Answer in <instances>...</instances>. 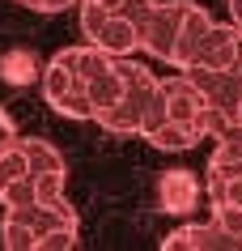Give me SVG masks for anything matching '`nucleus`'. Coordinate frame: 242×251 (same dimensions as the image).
Returning a JSON list of instances; mask_svg holds the SVG:
<instances>
[{
	"mask_svg": "<svg viewBox=\"0 0 242 251\" xmlns=\"http://www.w3.org/2000/svg\"><path fill=\"white\" fill-rule=\"evenodd\" d=\"M128 55H115L98 43H81L55 51L43 68V98L55 115L94 124L123 90Z\"/></svg>",
	"mask_w": 242,
	"mask_h": 251,
	"instance_id": "f257e3e1",
	"label": "nucleus"
},
{
	"mask_svg": "<svg viewBox=\"0 0 242 251\" xmlns=\"http://www.w3.org/2000/svg\"><path fill=\"white\" fill-rule=\"evenodd\" d=\"M140 136L153 149H166V153H187L204 136H213L208 94L200 90V81L191 77L187 68H178V73L157 81V98H153V111H149Z\"/></svg>",
	"mask_w": 242,
	"mask_h": 251,
	"instance_id": "f03ea898",
	"label": "nucleus"
},
{
	"mask_svg": "<svg viewBox=\"0 0 242 251\" xmlns=\"http://www.w3.org/2000/svg\"><path fill=\"white\" fill-rule=\"evenodd\" d=\"M68 196V162L64 153L43 141V136H22L17 132L0 149V204H39V200H60Z\"/></svg>",
	"mask_w": 242,
	"mask_h": 251,
	"instance_id": "7ed1b4c3",
	"label": "nucleus"
},
{
	"mask_svg": "<svg viewBox=\"0 0 242 251\" xmlns=\"http://www.w3.org/2000/svg\"><path fill=\"white\" fill-rule=\"evenodd\" d=\"M77 238L81 217L68 204V196L17 204V209H4V217H0V247L9 251H68L77 247Z\"/></svg>",
	"mask_w": 242,
	"mask_h": 251,
	"instance_id": "20e7f679",
	"label": "nucleus"
},
{
	"mask_svg": "<svg viewBox=\"0 0 242 251\" xmlns=\"http://www.w3.org/2000/svg\"><path fill=\"white\" fill-rule=\"evenodd\" d=\"M208 30H213V13L204 4H196V0H157L145 51L153 60H161L166 68H191Z\"/></svg>",
	"mask_w": 242,
	"mask_h": 251,
	"instance_id": "39448f33",
	"label": "nucleus"
},
{
	"mask_svg": "<svg viewBox=\"0 0 242 251\" xmlns=\"http://www.w3.org/2000/svg\"><path fill=\"white\" fill-rule=\"evenodd\" d=\"M77 9L85 43H98L115 55H136L145 51L157 0H81Z\"/></svg>",
	"mask_w": 242,
	"mask_h": 251,
	"instance_id": "423d86ee",
	"label": "nucleus"
},
{
	"mask_svg": "<svg viewBox=\"0 0 242 251\" xmlns=\"http://www.w3.org/2000/svg\"><path fill=\"white\" fill-rule=\"evenodd\" d=\"M157 81L161 77L153 73V68H145L136 55H128V73H123L119 98H115L94 124L102 128V132H110V136H140L149 111H153V98H157Z\"/></svg>",
	"mask_w": 242,
	"mask_h": 251,
	"instance_id": "0eeeda50",
	"label": "nucleus"
},
{
	"mask_svg": "<svg viewBox=\"0 0 242 251\" xmlns=\"http://www.w3.org/2000/svg\"><path fill=\"white\" fill-rule=\"evenodd\" d=\"M208 94L213 111V136L242 132V64L238 68H187Z\"/></svg>",
	"mask_w": 242,
	"mask_h": 251,
	"instance_id": "6e6552de",
	"label": "nucleus"
},
{
	"mask_svg": "<svg viewBox=\"0 0 242 251\" xmlns=\"http://www.w3.org/2000/svg\"><path fill=\"white\" fill-rule=\"evenodd\" d=\"M238 64H242V26L213 22V30L204 34L191 68H238Z\"/></svg>",
	"mask_w": 242,
	"mask_h": 251,
	"instance_id": "1a4fd4ad",
	"label": "nucleus"
},
{
	"mask_svg": "<svg viewBox=\"0 0 242 251\" xmlns=\"http://www.w3.org/2000/svg\"><path fill=\"white\" fill-rule=\"evenodd\" d=\"M200 196H208V192H204L200 175L187 171V166H175V171H166L157 179V209L161 213L183 217V213H191L196 204H200Z\"/></svg>",
	"mask_w": 242,
	"mask_h": 251,
	"instance_id": "9d476101",
	"label": "nucleus"
},
{
	"mask_svg": "<svg viewBox=\"0 0 242 251\" xmlns=\"http://www.w3.org/2000/svg\"><path fill=\"white\" fill-rule=\"evenodd\" d=\"M17 4H26V9H34V13H64V9L81 4V0H17Z\"/></svg>",
	"mask_w": 242,
	"mask_h": 251,
	"instance_id": "9b49d317",
	"label": "nucleus"
},
{
	"mask_svg": "<svg viewBox=\"0 0 242 251\" xmlns=\"http://www.w3.org/2000/svg\"><path fill=\"white\" fill-rule=\"evenodd\" d=\"M17 136V124H13V115H9V111H4V106H0V149L9 145V141H13Z\"/></svg>",
	"mask_w": 242,
	"mask_h": 251,
	"instance_id": "f8f14e48",
	"label": "nucleus"
},
{
	"mask_svg": "<svg viewBox=\"0 0 242 251\" xmlns=\"http://www.w3.org/2000/svg\"><path fill=\"white\" fill-rule=\"evenodd\" d=\"M225 4H229V22L242 26V0H225Z\"/></svg>",
	"mask_w": 242,
	"mask_h": 251,
	"instance_id": "ddd939ff",
	"label": "nucleus"
}]
</instances>
